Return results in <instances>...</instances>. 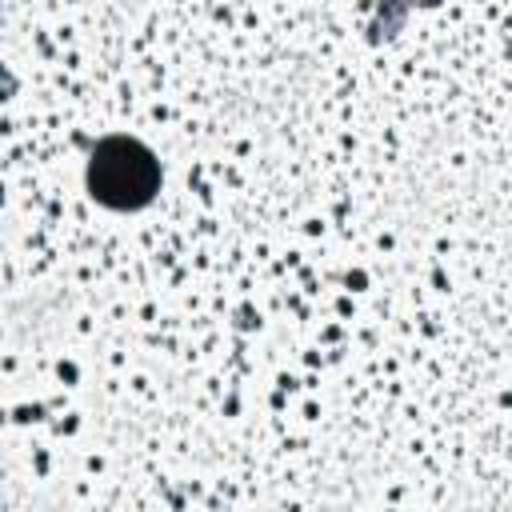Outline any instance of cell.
<instances>
[{
    "mask_svg": "<svg viewBox=\"0 0 512 512\" xmlns=\"http://www.w3.org/2000/svg\"><path fill=\"white\" fill-rule=\"evenodd\" d=\"M88 192L108 208H144L160 188V164L156 156L128 136L104 140L88 160Z\"/></svg>",
    "mask_w": 512,
    "mask_h": 512,
    "instance_id": "6da1fadb",
    "label": "cell"
}]
</instances>
